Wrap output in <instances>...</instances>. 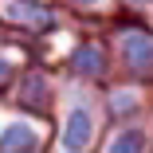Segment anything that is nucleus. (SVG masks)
Listing matches in <instances>:
<instances>
[{"label": "nucleus", "mask_w": 153, "mask_h": 153, "mask_svg": "<svg viewBox=\"0 0 153 153\" xmlns=\"http://www.w3.org/2000/svg\"><path fill=\"white\" fill-rule=\"evenodd\" d=\"M86 134H90V114L86 110H75L71 126H67V149H82L86 145Z\"/></svg>", "instance_id": "obj_1"}, {"label": "nucleus", "mask_w": 153, "mask_h": 153, "mask_svg": "<svg viewBox=\"0 0 153 153\" xmlns=\"http://www.w3.org/2000/svg\"><path fill=\"white\" fill-rule=\"evenodd\" d=\"M110 153H141V134H137V130L122 134V137H118V145H114Z\"/></svg>", "instance_id": "obj_2"}]
</instances>
